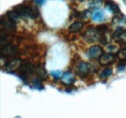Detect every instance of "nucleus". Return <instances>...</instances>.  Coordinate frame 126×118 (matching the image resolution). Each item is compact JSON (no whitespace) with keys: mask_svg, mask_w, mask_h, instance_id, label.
<instances>
[{"mask_svg":"<svg viewBox=\"0 0 126 118\" xmlns=\"http://www.w3.org/2000/svg\"><path fill=\"white\" fill-rule=\"evenodd\" d=\"M123 2H124V4L126 5V0H123Z\"/></svg>","mask_w":126,"mask_h":118,"instance_id":"bb28decb","label":"nucleus"},{"mask_svg":"<svg viewBox=\"0 0 126 118\" xmlns=\"http://www.w3.org/2000/svg\"><path fill=\"white\" fill-rule=\"evenodd\" d=\"M33 85H34L35 88L38 89V90L44 89V86H43V84H42V80H41L40 78H35V79L33 80Z\"/></svg>","mask_w":126,"mask_h":118,"instance_id":"6ab92c4d","label":"nucleus"},{"mask_svg":"<svg viewBox=\"0 0 126 118\" xmlns=\"http://www.w3.org/2000/svg\"><path fill=\"white\" fill-rule=\"evenodd\" d=\"M97 30L99 31V33H100L101 35H103V34H105V33L108 31V26H107L106 24H101V25L97 26Z\"/></svg>","mask_w":126,"mask_h":118,"instance_id":"4be33fe9","label":"nucleus"},{"mask_svg":"<svg viewBox=\"0 0 126 118\" xmlns=\"http://www.w3.org/2000/svg\"><path fill=\"white\" fill-rule=\"evenodd\" d=\"M1 26H2V28H4V29L13 31V30L16 29V22L14 21V20H12V19H10L7 15H6L5 17L2 16V17H1Z\"/></svg>","mask_w":126,"mask_h":118,"instance_id":"6e6552de","label":"nucleus"},{"mask_svg":"<svg viewBox=\"0 0 126 118\" xmlns=\"http://www.w3.org/2000/svg\"><path fill=\"white\" fill-rule=\"evenodd\" d=\"M102 3H103V0H89L88 7L90 9H97L102 5Z\"/></svg>","mask_w":126,"mask_h":118,"instance_id":"4468645a","label":"nucleus"},{"mask_svg":"<svg viewBox=\"0 0 126 118\" xmlns=\"http://www.w3.org/2000/svg\"><path fill=\"white\" fill-rule=\"evenodd\" d=\"M34 2L37 4V5H43L45 0H34Z\"/></svg>","mask_w":126,"mask_h":118,"instance_id":"393cba45","label":"nucleus"},{"mask_svg":"<svg viewBox=\"0 0 126 118\" xmlns=\"http://www.w3.org/2000/svg\"><path fill=\"white\" fill-rule=\"evenodd\" d=\"M18 63H19L18 59L10 60V61H9L7 64H6V68H7L8 70H13V69H15V67H16V65H18Z\"/></svg>","mask_w":126,"mask_h":118,"instance_id":"a211bd4d","label":"nucleus"},{"mask_svg":"<svg viewBox=\"0 0 126 118\" xmlns=\"http://www.w3.org/2000/svg\"><path fill=\"white\" fill-rule=\"evenodd\" d=\"M17 53V48H16L15 45L11 44H3L1 45V56L2 58L4 57H11L13 55H16Z\"/></svg>","mask_w":126,"mask_h":118,"instance_id":"7ed1b4c3","label":"nucleus"},{"mask_svg":"<svg viewBox=\"0 0 126 118\" xmlns=\"http://www.w3.org/2000/svg\"><path fill=\"white\" fill-rule=\"evenodd\" d=\"M117 57L120 59V60H122V61H126V47L121 48L120 50H118Z\"/></svg>","mask_w":126,"mask_h":118,"instance_id":"412c9836","label":"nucleus"},{"mask_svg":"<svg viewBox=\"0 0 126 118\" xmlns=\"http://www.w3.org/2000/svg\"><path fill=\"white\" fill-rule=\"evenodd\" d=\"M18 68H19V70H18V72H19V76H20L23 80L25 79V77H26L28 74H33V73L35 72V70H36L35 66H34L33 64H31V63H24V64H22L21 66H19Z\"/></svg>","mask_w":126,"mask_h":118,"instance_id":"20e7f679","label":"nucleus"},{"mask_svg":"<svg viewBox=\"0 0 126 118\" xmlns=\"http://www.w3.org/2000/svg\"><path fill=\"white\" fill-rule=\"evenodd\" d=\"M83 27V23L80 22V21H76V22H73L70 26H69V32L70 33H77L79 32L80 30L82 29Z\"/></svg>","mask_w":126,"mask_h":118,"instance_id":"ddd939ff","label":"nucleus"},{"mask_svg":"<svg viewBox=\"0 0 126 118\" xmlns=\"http://www.w3.org/2000/svg\"><path fill=\"white\" fill-rule=\"evenodd\" d=\"M124 68H125V65L122 63L121 65L119 64L118 66H117V71H120V70H124Z\"/></svg>","mask_w":126,"mask_h":118,"instance_id":"b1692460","label":"nucleus"},{"mask_svg":"<svg viewBox=\"0 0 126 118\" xmlns=\"http://www.w3.org/2000/svg\"><path fill=\"white\" fill-rule=\"evenodd\" d=\"M114 58H115V56L112 53H103L99 58V63L103 66H107V65L113 63Z\"/></svg>","mask_w":126,"mask_h":118,"instance_id":"1a4fd4ad","label":"nucleus"},{"mask_svg":"<svg viewBox=\"0 0 126 118\" xmlns=\"http://www.w3.org/2000/svg\"><path fill=\"white\" fill-rule=\"evenodd\" d=\"M100 37H101V34L99 33L97 28H94V27L87 28V30L83 34V39L89 44L90 43H94L96 41H99Z\"/></svg>","mask_w":126,"mask_h":118,"instance_id":"f03ea898","label":"nucleus"},{"mask_svg":"<svg viewBox=\"0 0 126 118\" xmlns=\"http://www.w3.org/2000/svg\"><path fill=\"white\" fill-rule=\"evenodd\" d=\"M51 76L53 77V78H55V79H58V78H61V76H62V73L60 72V71H51Z\"/></svg>","mask_w":126,"mask_h":118,"instance_id":"5701e85b","label":"nucleus"},{"mask_svg":"<svg viewBox=\"0 0 126 118\" xmlns=\"http://www.w3.org/2000/svg\"><path fill=\"white\" fill-rule=\"evenodd\" d=\"M37 70V73H38V75L41 77V78H47V74L45 71V69L43 67H39V68H36Z\"/></svg>","mask_w":126,"mask_h":118,"instance_id":"aec40b11","label":"nucleus"},{"mask_svg":"<svg viewBox=\"0 0 126 118\" xmlns=\"http://www.w3.org/2000/svg\"><path fill=\"white\" fill-rule=\"evenodd\" d=\"M104 53L103 48L100 45H92L88 48L87 50V55L88 57L91 59H97L100 58V56Z\"/></svg>","mask_w":126,"mask_h":118,"instance_id":"0eeeda50","label":"nucleus"},{"mask_svg":"<svg viewBox=\"0 0 126 118\" xmlns=\"http://www.w3.org/2000/svg\"><path fill=\"white\" fill-rule=\"evenodd\" d=\"M112 39L119 44H126V30L123 28H116L112 34Z\"/></svg>","mask_w":126,"mask_h":118,"instance_id":"423d86ee","label":"nucleus"},{"mask_svg":"<svg viewBox=\"0 0 126 118\" xmlns=\"http://www.w3.org/2000/svg\"><path fill=\"white\" fill-rule=\"evenodd\" d=\"M90 70H91V66L88 63L80 62L76 67V74L80 77H85L87 74H89Z\"/></svg>","mask_w":126,"mask_h":118,"instance_id":"39448f33","label":"nucleus"},{"mask_svg":"<svg viewBox=\"0 0 126 118\" xmlns=\"http://www.w3.org/2000/svg\"><path fill=\"white\" fill-rule=\"evenodd\" d=\"M108 49L109 50H116V47L115 46H112V45H109L108 46Z\"/></svg>","mask_w":126,"mask_h":118,"instance_id":"a878e982","label":"nucleus"},{"mask_svg":"<svg viewBox=\"0 0 126 118\" xmlns=\"http://www.w3.org/2000/svg\"><path fill=\"white\" fill-rule=\"evenodd\" d=\"M92 19L94 21H102L104 19V13L102 11H96L92 14Z\"/></svg>","mask_w":126,"mask_h":118,"instance_id":"2eb2a0df","label":"nucleus"},{"mask_svg":"<svg viewBox=\"0 0 126 118\" xmlns=\"http://www.w3.org/2000/svg\"><path fill=\"white\" fill-rule=\"evenodd\" d=\"M61 80H62V82L64 84L71 85L73 82H75V76L71 74L70 72H67V73H65V74H62Z\"/></svg>","mask_w":126,"mask_h":118,"instance_id":"9b49d317","label":"nucleus"},{"mask_svg":"<svg viewBox=\"0 0 126 118\" xmlns=\"http://www.w3.org/2000/svg\"><path fill=\"white\" fill-rule=\"evenodd\" d=\"M112 23L114 24H120V23H126V17L121 12L115 14L112 17Z\"/></svg>","mask_w":126,"mask_h":118,"instance_id":"f8f14e48","label":"nucleus"},{"mask_svg":"<svg viewBox=\"0 0 126 118\" xmlns=\"http://www.w3.org/2000/svg\"><path fill=\"white\" fill-rule=\"evenodd\" d=\"M7 15V16H8L10 19H12V20H14V21H16V20H17V19L20 17V16L18 15V14L16 13L14 9H13L12 11L7 12V15Z\"/></svg>","mask_w":126,"mask_h":118,"instance_id":"f3484780","label":"nucleus"},{"mask_svg":"<svg viewBox=\"0 0 126 118\" xmlns=\"http://www.w3.org/2000/svg\"><path fill=\"white\" fill-rule=\"evenodd\" d=\"M112 74V70L110 68H105L101 73H100V78H108Z\"/></svg>","mask_w":126,"mask_h":118,"instance_id":"dca6fc26","label":"nucleus"},{"mask_svg":"<svg viewBox=\"0 0 126 118\" xmlns=\"http://www.w3.org/2000/svg\"><path fill=\"white\" fill-rule=\"evenodd\" d=\"M105 8L108 9L110 12H111L114 15L120 12V9H119L118 5L115 2H113L112 0H105Z\"/></svg>","mask_w":126,"mask_h":118,"instance_id":"9d476101","label":"nucleus"},{"mask_svg":"<svg viewBox=\"0 0 126 118\" xmlns=\"http://www.w3.org/2000/svg\"><path fill=\"white\" fill-rule=\"evenodd\" d=\"M14 10L18 14L20 17H23V18L35 19L39 15V12L36 8H32V7L24 6V5H17L16 7L14 8Z\"/></svg>","mask_w":126,"mask_h":118,"instance_id":"f257e3e1","label":"nucleus"}]
</instances>
